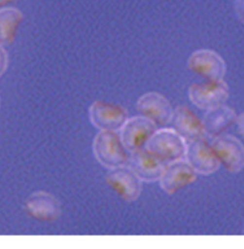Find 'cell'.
<instances>
[{
    "mask_svg": "<svg viewBox=\"0 0 244 249\" xmlns=\"http://www.w3.org/2000/svg\"><path fill=\"white\" fill-rule=\"evenodd\" d=\"M9 65V55L4 46L0 45V77L5 74Z\"/></svg>",
    "mask_w": 244,
    "mask_h": 249,
    "instance_id": "cell-17",
    "label": "cell"
},
{
    "mask_svg": "<svg viewBox=\"0 0 244 249\" xmlns=\"http://www.w3.org/2000/svg\"><path fill=\"white\" fill-rule=\"evenodd\" d=\"M188 68L206 80H222L226 74V63L215 51L197 50L188 59Z\"/></svg>",
    "mask_w": 244,
    "mask_h": 249,
    "instance_id": "cell-10",
    "label": "cell"
},
{
    "mask_svg": "<svg viewBox=\"0 0 244 249\" xmlns=\"http://www.w3.org/2000/svg\"><path fill=\"white\" fill-rule=\"evenodd\" d=\"M0 106H1V98H0Z\"/></svg>",
    "mask_w": 244,
    "mask_h": 249,
    "instance_id": "cell-21",
    "label": "cell"
},
{
    "mask_svg": "<svg viewBox=\"0 0 244 249\" xmlns=\"http://www.w3.org/2000/svg\"><path fill=\"white\" fill-rule=\"evenodd\" d=\"M185 159L193 166L197 174L210 176L216 173L220 163L212 143L204 137L187 142Z\"/></svg>",
    "mask_w": 244,
    "mask_h": 249,
    "instance_id": "cell-6",
    "label": "cell"
},
{
    "mask_svg": "<svg viewBox=\"0 0 244 249\" xmlns=\"http://www.w3.org/2000/svg\"><path fill=\"white\" fill-rule=\"evenodd\" d=\"M220 165L228 172L237 174L244 168V144L232 135H221L212 142Z\"/></svg>",
    "mask_w": 244,
    "mask_h": 249,
    "instance_id": "cell-7",
    "label": "cell"
},
{
    "mask_svg": "<svg viewBox=\"0 0 244 249\" xmlns=\"http://www.w3.org/2000/svg\"><path fill=\"white\" fill-rule=\"evenodd\" d=\"M174 129L187 142L206 136L203 122L187 106L179 105L174 110Z\"/></svg>",
    "mask_w": 244,
    "mask_h": 249,
    "instance_id": "cell-14",
    "label": "cell"
},
{
    "mask_svg": "<svg viewBox=\"0 0 244 249\" xmlns=\"http://www.w3.org/2000/svg\"><path fill=\"white\" fill-rule=\"evenodd\" d=\"M24 209L31 218L48 223L59 219L62 212L60 201L45 191L31 194L25 200Z\"/></svg>",
    "mask_w": 244,
    "mask_h": 249,
    "instance_id": "cell-11",
    "label": "cell"
},
{
    "mask_svg": "<svg viewBox=\"0 0 244 249\" xmlns=\"http://www.w3.org/2000/svg\"><path fill=\"white\" fill-rule=\"evenodd\" d=\"M165 162L145 148L130 153L128 165L142 182L158 181L165 167Z\"/></svg>",
    "mask_w": 244,
    "mask_h": 249,
    "instance_id": "cell-13",
    "label": "cell"
},
{
    "mask_svg": "<svg viewBox=\"0 0 244 249\" xmlns=\"http://www.w3.org/2000/svg\"><path fill=\"white\" fill-rule=\"evenodd\" d=\"M137 110L157 126L169 124L174 117V109L170 101L157 92L142 95L137 101Z\"/></svg>",
    "mask_w": 244,
    "mask_h": 249,
    "instance_id": "cell-12",
    "label": "cell"
},
{
    "mask_svg": "<svg viewBox=\"0 0 244 249\" xmlns=\"http://www.w3.org/2000/svg\"><path fill=\"white\" fill-rule=\"evenodd\" d=\"M237 125H238V129H239L240 134L244 137V112H243L240 116H238Z\"/></svg>",
    "mask_w": 244,
    "mask_h": 249,
    "instance_id": "cell-19",
    "label": "cell"
},
{
    "mask_svg": "<svg viewBox=\"0 0 244 249\" xmlns=\"http://www.w3.org/2000/svg\"><path fill=\"white\" fill-rule=\"evenodd\" d=\"M157 129L154 122L140 115L128 119L119 133L124 146L132 153L144 148Z\"/></svg>",
    "mask_w": 244,
    "mask_h": 249,
    "instance_id": "cell-5",
    "label": "cell"
},
{
    "mask_svg": "<svg viewBox=\"0 0 244 249\" xmlns=\"http://www.w3.org/2000/svg\"><path fill=\"white\" fill-rule=\"evenodd\" d=\"M17 0H0V9L10 7L11 4L15 3Z\"/></svg>",
    "mask_w": 244,
    "mask_h": 249,
    "instance_id": "cell-20",
    "label": "cell"
},
{
    "mask_svg": "<svg viewBox=\"0 0 244 249\" xmlns=\"http://www.w3.org/2000/svg\"><path fill=\"white\" fill-rule=\"evenodd\" d=\"M196 175L186 159L168 162L158 180L159 186L166 194L173 195L192 184L196 179Z\"/></svg>",
    "mask_w": 244,
    "mask_h": 249,
    "instance_id": "cell-8",
    "label": "cell"
},
{
    "mask_svg": "<svg viewBox=\"0 0 244 249\" xmlns=\"http://www.w3.org/2000/svg\"><path fill=\"white\" fill-rule=\"evenodd\" d=\"M23 19V13L17 8L0 9V45L8 46L14 43Z\"/></svg>",
    "mask_w": 244,
    "mask_h": 249,
    "instance_id": "cell-16",
    "label": "cell"
},
{
    "mask_svg": "<svg viewBox=\"0 0 244 249\" xmlns=\"http://www.w3.org/2000/svg\"><path fill=\"white\" fill-rule=\"evenodd\" d=\"M229 87L222 80H207L189 87L190 101L200 110L209 111L224 105L229 99Z\"/></svg>",
    "mask_w": 244,
    "mask_h": 249,
    "instance_id": "cell-3",
    "label": "cell"
},
{
    "mask_svg": "<svg viewBox=\"0 0 244 249\" xmlns=\"http://www.w3.org/2000/svg\"><path fill=\"white\" fill-rule=\"evenodd\" d=\"M238 116L236 112L225 104L206 111L202 120L205 135L213 139L218 138L233 125L236 124Z\"/></svg>",
    "mask_w": 244,
    "mask_h": 249,
    "instance_id": "cell-15",
    "label": "cell"
},
{
    "mask_svg": "<svg viewBox=\"0 0 244 249\" xmlns=\"http://www.w3.org/2000/svg\"><path fill=\"white\" fill-rule=\"evenodd\" d=\"M235 10L238 18L244 23V0L235 1Z\"/></svg>",
    "mask_w": 244,
    "mask_h": 249,
    "instance_id": "cell-18",
    "label": "cell"
},
{
    "mask_svg": "<svg viewBox=\"0 0 244 249\" xmlns=\"http://www.w3.org/2000/svg\"><path fill=\"white\" fill-rule=\"evenodd\" d=\"M93 152L98 162L109 170L128 164L130 158V152L116 131H99L93 142Z\"/></svg>",
    "mask_w": 244,
    "mask_h": 249,
    "instance_id": "cell-1",
    "label": "cell"
},
{
    "mask_svg": "<svg viewBox=\"0 0 244 249\" xmlns=\"http://www.w3.org/2000/svg\"><path fill=\"white\" fill-rule=\"evenodd\" d=\"M144 148L168 163L185 159L187 141L174 128H160L154 133Z\"/></svg>",
    "mask_w": 244,
    "mask_h": 249,
    "instance_id": "cell-2",
    "label": "cell"
},
{
    "mask_svg": "<svg viewBox=\"0 0 244 249\" xmlns=\"http://www.w3.org/2000/svg\"><path fill=\"white\" fill-rule=\"evenodd\" d=\"M107 184L125 201H135L142 191V181L126 164L110 169L106 176Z\"/></svg>",
    "mask_w": 244,
    "mask_h": 249,
    "instance_id": "cell-9",
    "label": "cell"
},
{
    "mask_svg": "<svg viewBox=\"0 0 244 249\" xmlns=\"http://www.w3.org/2000/svg\"><path fill=\"white\" fill-rule=\"evenodd\" d=\"M88 116L91 124L99 131L120 132L128 120V113L121 105L96 100L89 107Z\"/></svg>",
    "mask_w": 244,
    "mask_h": 249,
    "instance_id": "cell-4",
    "label": "cell"
}]
</instances>
